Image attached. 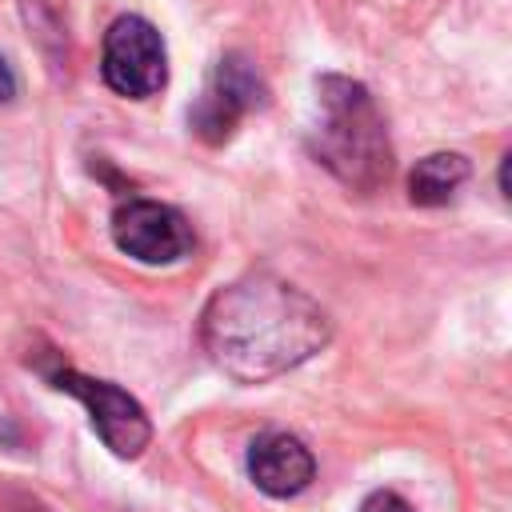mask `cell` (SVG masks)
Listing matches in <instances>:
<instances>
[{
  "label": "cell",
  "mask_w": 512,
  "mask_h": 512,
  "mask_svg": "<svg viewBox=\"0 0 512 512\" xmlns=\"http://www.w3.org/2000/svg\"><path fill=\"white\" fill-rule=\"evenodd\" d=\"M332 340L328 312L272 272H244L212 292L200 312V344L240 384L284 376Z\"/></svg>",
  "instance_id": "cell-1"
},
{
  "label": "cell",
  "mask_w": 512,
  "mask_h": 512,
  "mask_svg": "<svg viewBox=\"0 0 512 512\" xmlns=\"http://www.w3.org/2000/svg\"><path fill=\"white\" fill-rule=\"evenodd\" d=\"M308 152L352 192H376L392 176L388 128L360 80L340 72H324L316 80Z\"/></svg>",
  "instance_id": "cell-2"
},
{
  "label": "cell",
  "mask_w": 512,
  "mask_h": 512,
  "mask_svg": "<svg viewBox=\"0 0 512 512\" xmlns=\"http://www.w3.org/2000/svg\"><path fill=\"white\" fill-rule=\"evenodd\" d=\"M264 104H268V84H264L260 68L244 52H228L212 64L200 96L188 104V128L208 148H220Z\"/></svg>",
  "instance_id": "cell-3"
},
{
  "label": "cell",
  "mask_w": 512,
  "mask_h": 512,
  "mask_svg": "<svg viewBox=\"0 0 512 512\" xmlns=\"http://www.w3.org/2000/svg\"><path fill=\"white\" fill-rule=\"evenodd\" d=\"M100 76L116 96L148 100L168 84V48L152 20L128 12L116 16L104 32Z\"/></svg>",
  "instance_id": "cell-4"
},
{
  "label": "cell",
  "mask_w": 512,
  "mask_h": 512,
  "mask_svg": "<svg viewBox=\"0 0 512 512\" xmlns=\"http://www.w3.org/2000/svg\"><path fill=\"white\" fill-rule=\"evenodd\" d=\"M52 388L76 396L84 408H88V420L96 428V436L120 456V460H136L148 440H152V424H148V412L140 408L136 396H128L120 384L112 380H96V376H84L76 368H56L48 372Z\"/></svg>",
  "instance_id": "cell-5"
},
{
  "label": "cell",
  "mask_w": 512,
  "mask_h": 512,
  "mask_svg": "<svg viewBox=\"0 0 512 512\" xmlns=\"http://www.w3.org/2000/svg\"><path fill=\"white\" fill-rule=\"evenodd\" d=\"M112 240L140 264H176L196 248L192 224L180 208L148 196H128L112 212Z\"/></svg>",
  "instance_id": "cell-6"
},
{
  "label": "cell",
  "mask_w": 512,
  "mask_h": 512,
  "mask_svg": "<svg viewBox=\"0 0 512 512\" xmlns=\"http://www.w3.org/2000/svg\"><path fill=\"white\" fill-rule=\"evenodd\" d=\"M248 476H252V484L264 496L288 500V496H300L312 484L316 460H312V452L304 448L300 436H292V432H264L248 448Z\"/></svg>",
  "instance_id": "cell-7"
},
{
  "label": "cell",
  "mask_w": 512,
  "mask_h": 512,
  "mask_svg": "<svg viewBox=\"0 0 512 512\" xmlns=\"http://www.w3.org/2000/svg\"><path fill=\"white\" fill-rule=\"evenodd\" d=\"M464 180H468V160L460 152H432L416 160V168L408 172V200L420 208L448 204Z\"/></svg>",
  "instance_id": "cell-8"
},
{
  "label": "cell",
  "mask_w": 512,
  "mask_h": 512,
  "mask_svg": "<svg viewBox=\"0 0 512 512\" xmlns=\"http://www.w3.org/2000/svg\"><path fill=\"white\" fill-rule=\"evenodd\" d=\"M360 512H416L404 496H396V492H388V488H380V492H372L364 504H360Z\"/></svg>",
  "instance_id": "cell-9"
},
{
  "label": "cell",
  "mask_w": 512,
  "mask_h": 512,
  "mask_svg": "<svg viewBox=\"0 0 512 512\" xmlns=\"http://www.w3.org/2000/svg\"><path fill=\"white\" fill-rule=\"evenodd\" d=\"M16 96V72H12V64L0 56V104H8Z\"/></svg>",
  "instance_id": "cell-10"
}]
</instances>
